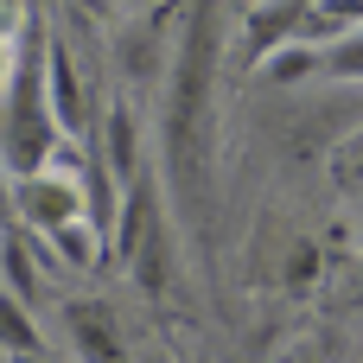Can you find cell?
<instances>
[{
    "label": "cell",
    "mask_w": 363,
    "mask_h": 363,
    "mask_svg": "<svg viewBox=\"0 0 363 363\" xmlns=\"http://www.w3.org/2000/svg\"><path fill=\"white\" fill-rule=\"evenodd\" d=\"M357 242H363V204H357Z\"/></svg>",
    "instance_id": "obj_19"
},
{
    "label": "cell",
    "mask_w": 363,
    "mask_h": 363,
    "mask_svg": "<svg viewBox=\"0 0 363 363\" xmlns=\"http://www.w3.org/2000/svg\"><path fill=\"white\" fill-rule=\"evenodd\" d=\"M172 38H179V6H147V13H121L115 32H108V57L121 70L128 89H147L160 83L166 89V70H172Z\"/></svg>",
    "instance_id": "obj_2"
},
{
    "label": "cell",
    "mask_w": 363,
    "mask_h": 363,
    "mask_svg": "<svg viewBox=\"0 0 363 363\" xmlns=\"http://www.w3.org/2000/svg\"><path fill=\"white\" fill-rule=\"evenodd\" d=\"M0 363H6V357H0Z\"/></svg>",
    "instance_id": "obj_20"
},
{
    "label": "cell",
    "mask_w": 363,
    "mask_h": 363,
    "mask_svg": "<svg viewBox=\"0 0 363 363\" xmlns=\"http://www.w3.org/2000/svg\"><path fill=\"white\" fill-rule=\"evenodd\" d=\"M19 19H26L19 6H0V96L13 89V77H19V70H26V57H32V51H26V38H19Z\"/></svg>",
    "instance_id": "obj_11"
},
{
    "label": "cell",
    "mask_w": 363,
    "mask_h": 363,
    "mask_svg": "<svg viewBox=\"0 0 363 363\" xmlns=\"http://www.w3.org/2000/svg\"><path fill=\"white\" fill-rule=\"evenodd\" d=\"M294 38H306V6H294V0H268V6H255V13H242V57L262 70L281 45H294Z\"/></svg>",
    "instance_id": "obj_6"
},
{
    "label": "cell",
    "mask_w": 363,
    "mask_h": 363,
    "mask_svg": "<svg viewBox=\"0 0 363 363\" xmlns=\"http://www.w3.org/2000/svg\"><path fill=\"white\" fill-rule=\"evenodd\" d=\"M223 13L230 0H185L172 70L160 96V160H166V198L185 223L204 217V160H211V102H217V64H223Z\"/></svg>",
    "instance_id": "obj_1"
},
{
    "label": "cell",
    "mask_w": 363,
    "mask_h": 363,
    "mask_svg": "<svg viewBox=\"0 0 363 363\" xmlns=\"http://www.w3.org/2000/svg\"><path fill=\"white\" fill-rule=\"evenodd\" d=\"M134 363H172V357H166V351H140Z\"/></svg>",
    "instance_id": "obj_18"
},
{
    "label": "cell",
    "mask_w": 363,
    "mask_h": 363,
    "mask_svg": "<svg viewBox=\"0 0 363 363\" xmlns=\"http://www.w3.org/2000/svg\"><path fill=\"white\" fill-rule=\"evenodd\" d=\"M70 6H77L83 26H115L121 19V0H70Z\"/></svg>",
    "instance_id": "obj_13"
},
{
    "label": "cell",
    "mask_w": 363,
    "mask_h": 363,
    "mask_svg": "<svg viewBox=\"0 0 363 363\" xmlns=\"http://www.w3.org/2000/svg\"><path fill=\"white\" fill-rule=\"evenodd\" d=\"M57 325H64L70 363H134L121 325H115V313H108L102 300H83V294L64 300V306H57Z\"/></svg>",
    "instance_id": "obj_4"
},
{
    "label": "cell",
    "mask_w": 363,
    "mask_h": 363,
    "mask_svg": "<svg viewBox=\"0 0 363 363\" xmlns=\"http://www.w3.org/2000/svg\"><path fill=\"white\" fill-rule=\"evenodd\" d=\"M38 351H51V345H45L38 313H32L19 294H6V287H0V357H38Z\"/></svg>",
    "instance_id": "obj_8"
},
{
    "label": "cell",
    "mask_w": 363,
    "mask_h": 363,
    "mask_svg": "<svg viewBox=\"0 0 363 363\" xmlns=\"http://www.w3.org/2000/svg\"><path fill=\"white\" fill-rule=\"evenodd\" d=\"M6 363H70V357H57V351H38V357H6Z\"/></svg>",
    "instance_id": "obj_15"
},
{
    "label": "cell",
    "mask_w": 363,
    "mask_h": 363,
    "mask_svg": "<svg viewBox=\"0 0 363 363\" xmlns=\"http://www.w3.org/2000/svg\"><path fill=\"white\" fill-rule=\"evenodd\" d=\"M89 147L108 160V172L121 179V185H134L140 172H147V140H140V115L128 108V102H108L102 108V121L89 128Z\"/></svg>",
    "instance_id": "obj_5"
},
{
    "label": "cell",
    "mask_w": 363,
    "mask_h": 363,
    "mask_svg": "<svg viewBox=\"0 0 363 363\" xmlns=\"http://www.w3.org/2000/svg\"><path fill=\"white\" fill-rule=\"evenodd\" d=\"M332 179H338L345 191H363V134L338 147V160H332Z\"/></svg>",
    "instance_id": "obj_12"
},
{
    "label": "cell",
    "mask_w": 363,
    "mask_h": 363,
    "mask_svg": "<svg viewBox=\"0 0 363 363\" xmlns=\"http://www.w3.org/2000/svg\"><path fill=\"white\" fill-rule=\"evenodd\" d=\"M83 217H89V198H83V179H77L64 160H51V166L32 172V179H13V223H19V230L51 236V230L83 223Z\"/></svg>",
    "instance_id": "obj_3"
},
{
    "label": "cell",
    "mask_w": 363,
    "mask_h": 363,
    "mask_svg": "<svg viewBox=\"0 0 363 363\" xmlns=\"http://www.w3.org/2000/svg\"><path fill=\"white\" fill-rule=\"evenodd\" d=\"M38 249H45V262H51V268L89 274V268H102V255H108V236H102V230L83 217V223H64V230L38 236Z\"/></svg>",
    "instance_id": "obj_7"
},
{
    "label": "cell",
    "mask_w": 363,
    "mask_h": 363,
    "mask_svg": "<svg viewBox=\"0 0 363 363\" xmlns=\"http://www.w3.org/2000/svg\"><path fill=\"white\" fill-rule=\"evenodd\" d=\"M6 223H13V172L0 166V230H6Z\"/></svg>",
    "instance_id": "obj_14"
},
{
    "label": "cell",
    "mask_w": 363,
    "mask_h": 363,
    "mask_svg": "<svg viewBox=\"0 0 363 363\" xmlns=\"http://www.w3.org/2000/svg\"><path fill=\"white\" fill-rule=\"evenodd\" d=\"M255 6H268V0H230V13H255Z\"/></svg>",
    "instance_id": "obj_17"
},
{
    "label": "cell",
    "mask_w": 363,
    "mask_h": 363,
    "mask_svg": "<svg viewBox=\"0 0 363 363\" xmlns=\"http://www.w3.org/2000/svg\"><path fill=\"white\" fill-rule=\"evenodd\" d=\"M262 77H268V83H306V77H325V70H319V45H306V38L281 45V51L262 64Z\"/></svg>",
    "instance_id": "obj_9"
},
{
    "label": "cell",
    "mask_w": 363,
    "mask_h": 363,
    "mask_svg": "<svg viewBox=\"0 0 363 363\" xmlns=\"http://www.w3.org/2000/svg\"><path fill=\"white\" fill-rule=\"evenodd\" d=\"M147 6H160V0H121V13H147Z\"/></svg>",
    "instance_id": "obj_16"
},
{
    "label": "cell",
    "mask_w": 363,
    "mask_h": 363,
    "mask_svg": "<svg viewBox=\"0 0 363 363\" xmlns=\"http://www.w3.org/2000/svg\"><path fill=\"white\" fill-rule=\"evenodd\" d=\"M319 70L332 83H363V26L345 32V38H332V45H319Z\"/></svg>",
    "instance_id": "obj_10"
}]
</instances>
